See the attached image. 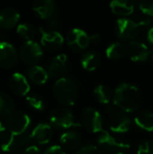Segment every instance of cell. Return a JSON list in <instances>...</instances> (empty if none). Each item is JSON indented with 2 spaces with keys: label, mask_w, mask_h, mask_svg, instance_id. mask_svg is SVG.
I'll list each match as a JSON object with an SVG mask.
<instances>
[{
  "label": "cell",
  "mask_w": 153,
  "mask_h": 154,
  "mask_svg": "<svg viewBox=\"0 0 153 154\" xmlns=\"http://www.w3.org/2000/svg\"><path fill=\"white\" fill-rule=\"evenodd\" d=\"M126 52L129 58L133 61H144L151 54V51L147 45L137 41H133L128 43Z\"/></svg>",
  "instance_id": "cell-11"
},
{
  "label": "cell",
  "mask_w": 153,
  "mask_h": 154,
  "mask_svg": "<svg viewBox=\"0 0 153 154\" xmlns=\"http://www.w3.org/2000/svg\"><path fill=\"white\" fill-rule=\"evenodd\" d=\"M41 32V42L42 46L50 51H55L61 47L64 42L63 36L56 31H44L42 28L40 29Z\"/></svg>",
  "instance_id": "cell-12"
},
{
  "label": "cell",
  "mask_w": 153,
  "mask_h": 154,
  "mask_svg": "<svg viewBox=\"0 0 153 154\" xmlns=\"http://www.w3.org/2000/svg\"><path fill=\"white\" fill-rule=\"evenodd\" d=\"M110 8L117 15L127 16L133 13L134 4L129 0H114L110 3Z\"/></svg>",
  "instance_id": "cell-19"
},
{
  "label": "cell",
  "mask_w": 153,
  "mask_h": 154,
  "mask_svg": "<svg viewBox=\"0 0 153 154\" xmlns=\"http://www.w3.org/2000/svg\"><path fill=\"white\" fill-rule=\"evenodd\" d=\"M125 51L126 49L124 46V44L119 42H113L106 48V57L111 60H119L124 56Z\"/></svg>",
  "instance_id": "cell-25"
},
{
  "label": "cell",
  "mask_w": 153,
  "mask_h": 154,
  "mask_svg": "<svg viewBox=\"0 0 153 154\" xmlns=\"http://www.w3.org/2000/svg\"><path fill=\"white\" fill-rule=\"evenodd\" d=\"M131 119L122 112L114 113L108 119V126L111 131L117 134H124L131 128Z\"/></svg>",
  "instance_id": "cell-10"
},
{
  "label": "cell",
  "mask_w": 153,
  "mask_h": 154,
  "mask_svg": "<svg viewBox=\"0 0 153 154\" xmlns=\"http://www.w3.org/2000/svg\"><path fill=\"white\" fill-rule=\"evenodd\" d=\"M67 43L70 49L78 51L85 50L91 42V36H89L85 31L74 28L67 34Z\"/></svg>",
  "instance_id": "cell-7"
},
{
  "label": "cell",
  "mask_w": 153,
  "mask_h": 154,
  "mask_svg": "<svg viewBox=\"0 0 153 154\" xmlns=\"http://www.w3.org/2000/svg\"><path fill=\"white\" fill-rule=\"evenodd\" d=\"M152 60H153V53H152Z\"/></svg>",
  "instance_id": "cell-38"
},
{
  "label": "cell",
  "mask_w": 153,
  "mask_h": 154,
  "mask_svg": "<svg viewBox=\"0 0 153 154\" xmlns=\"http://www.w3.org/2000/svg\"><path fill=\"white\" fill-rule=\"evenodd\" d=\"M16 31H17V33L22 38H23L27 41H32V39L35 37V34H36L34 27L28 23H19Z\"/></svg>",
  "instance_id": "cell-28"
},
{
  "label": "cell",
  "mask_w": 153,
  "mask_h": 154,
  "mask_svg": "<svg viewBox=\"0 0 153 154\" xmlns=\"http://www.w3.org/2000/svg\"><path fill=\"white\" fill-rule=\"evenodd\" d=\"M43 154H66L64 150L59 145H53L49 147Z\"/></svg>",
  "instance_id": "cell-34"
},
{
  "label": "cell",
  "mask_w": 153,
  "mask_h": 154,
  "mask_svg": "<svg viewBox=\"0 0 153 154\" xmlns=\"http://www.w3.org/2000/svg\"><path fill=\"white\" fill-rule=\"evenodd\" d=\"M115 154H124L123 152H116V153H115Z\"/></svg>",
  "instance_id": "cell-37"
},
{
  "label": "cell",
  "mask_w": 153,
  "mask_h": 154,
  "mask_svg": "<svg viewBox=\"0 0 153 154\" xmlns=\"http://www.w3.org/2000/svg\"><path fill=\"white\" fill-rule=\"evenodd\" d=\"M53 93L56 98L66 106H73L78 97L76 83L69 78L59 79L53 86Z\"/></svg>",
  "instance_id": "cell-2"
},
{
  "label": "cell",
  "mask_w": 153,
  "mask_h": 154,
  "mask_svg": "<svg viewBox=\"0 0 153 154\" xmlns=\"http://www.w3.org/2000/svg\"><path fill=\"white\" fill-rule=\"evenodd\" d=\"M82 123L91 133L99 134L103 131V118L98 111L92 107L84 110L82 115Z\"/></svg>",
  "instance_id": "cell-8"
},
{
  "label": "cell",
  "mask_w": 153,
  "mask_h": 154,
  "mask_svg": "<svg viewBox=\"0 0 153 154\" xmlns=\"http://www.w3.org/2000/svg\"><path fill=\"white\" fill-rule=\"evenodd\" d=\"M69 70V62L68 57L65 54H59L54 57L49 66H48V74L51 77H56L66 73Z\"/></svg>",
  "instance_id": "cell-15"
},
{
  "label": "cell",
  "mask_w": 153,
  "mask_h": 154,
  "mask_svg": "<svg viewBox=\"0 0 153 154\" xmlns=\"http://www.w3.org/2000/svg\"><path fill=\"white\" fill-rule=\"evenodd\" d=\"M138 154H153V143L144 141L138 147Z\"/></svg>",
  "instance_id": "cell-31"
},
{
  "label": "cell",
  "mask_w": 153,
  "mask_h": 154,
  "mask_svg": "<svg viewBox=\"0 0 153 154\" xmlns=\"http://www.w3.org/2000/svg\"><path fill=\"white\" fill-rule=\"evenodd\" d=\"M26 101L27 103L34 109L36 110H43L45 107V103L44 100L38 95L36 94H31L26 97Z\"/></svg>",
  "instance_id": "cell-29"
},
{
  "label": "cell",
  "mask_w": 153,
  "mask_h": 154,
  "mask_svg": "<svg viewBox=\"0 0 153 154\" xmlns=\"http://www.w3.org/2000/svg\"><path fill=\"white\" fill-rule=\"evenodd\" d=\"M31 134H23L20 135H17L14 137V144H13V150H17L22 148L23 146H24L25 144H27L30 140H31Z\"/></svg>",
  "instance_id": "cell-30"
},
{
  "label": "cell",
  "mask_w": 153,
  "mask_h": 154,
  "mask_svg": "<svg viewBox=\"0 0 153 154\" xmlns=\"http://www.w3.org/2000/svg\"><path fill=\"white\" fill-rule=\"evenodd\" d=\"M50 121L51 125L61 129H67L79 125L75 122L73 114L65 107H57L53 109L50 115Z\"/></svg>",
  "instance_id": "cell-4"
},
{
  "label": "cell",
  "mask_w": 153,
  "mask_h": 154,
  "mask_svg": "<svg viewBox=\"0 0 153 154\" xmlns=\"http://www.w3.org/2000/svg\"><path fill=\"white\" fill-rule=\"evenodd\" d=\"M48 72L41 66L33 65L28 69V77L35 84H44L48 79Z\"/></svg>",
  "instance_id": "cell-24"
},
{
  "label": "cell",
  "mask_w": 153,
  "mask_h": 154,
  "mask_svg": "<svg viewBox=\"0 0 153 154\" xmlns=\"http://www.w3.org/2000/svg\"><path fill=\"white\" fill-rule=\"evenodd\" d=\"M94 94L97 101L101 104L107 105L111 102L113 98V95L110 89L105 85H98L94 89Z\"/></svg>",
  "instance_id": "cell-26"
},
{
  "label": "cell",
  "mask_w": 153,
  "mask_h": 154,
  "mask_svg": "<svg viewBox=\"0 0 153 154\" xmlns=\"http://www.w3.org/2000/svg\"><path fill=\"white\" fill-rule=\"evenodd\" d=\"M14 108V103L13 99L5 93L0 90V114L8 116L12 114Z\"/></svg>",
  "instance_id": "cell-27"
},
{
  "label": "cell",
  "mask_w": 153,
  "mask_h": 154,
  "mask_svg": "<svg viewBox=\"0 0 153 154\" xmlns=\"http://www.w3.org/2000/svg\"><path fill=\"white\" fill-rule=\"evenodd\" d=\"M135 124L142 129L152 132L153 131V113L149 111L140 112L134 118Z\"/></svg>",
  "instance_id": "cell-22"
},
{
  "label": "cell",
  "mask_w": 153,
  "mask_h": 154,
  "mask_svg": "<svg viewBox=\"0 0 153 154\" xmlns=\"http://www.w3.org/2000/svg\"><path fill=\"white\" fill-rule=\"evenodd\" d=\"M147 40L150 43L153 44V26L149 29V31L147 32Z\"/></svg>",
  "instance_id": "cell-36"
},
{
  "label": "cell",
  "mask_w": 153,
  "mask_h": 154,
  "mask_svg": "<svg viewBox=\"0 0 153 154\" xmlns=\"http://www.w3.org/2000/svg\"><path fill=\"white\" fill-rule=\"evenodd\" d=\"M97 142L99 144L106 147V148H113V149H129L130 144L124 142H122L113 135H111L108 132L103 130L98 134Z\"/></svg>",
  "instance_id": "cell-16"
},
{
  "label": "cell",
  "mask_w": 153,
  "mask_h": 154,
  "mask_svg": "<svg viewBox=\"0 0 153 154\" xmlns=\"http://www.w3.org/2000/svg\"><path fill=\"white\" fill-rule=\"evenodd\" d=\"M23 154H40V150L35 145H30L24 150Z\"/></svg>",
  "instance_id": "cell-35"
},
{
  "label": "cell",
  "mask_w": 153,
  "mask_h": 154,
  "mask_svg": "<svg viewBox=\"0 0 153 154\" xmlns=\"http://www.w3.org/2000/svg\"><path fill=\"white\" fill-rule=\"evenodd\" d=\"M8 84L11 90L16 95L24 96L30 91V85L26 78L19 72H15L11 75Z\"/></svg>",
  "instance_id": "cell-13"
},
{
  "label": "cell",
  "mask_w": 153,
  "mask_h": 154,
  "mask_svg": "<svg viewBox=\"0 0 153 154\" xmlns=\"http://www.w3.org/2000/svg\"><path fill=\"white\" fill-rule=\"evenodd\" d=\"M80 143V136L78 133L74 131H69L64 133L60 136V143L67 150L76 149Z\"/></svg>",
  "instance_id": "cell-23"
},
{
  "label": "cell",
  "mask_w": 153,
  "mask_h": 154,
  "mask_svg": "<svg viewBox=\"0 0 153 154\" xmlns=\"http://www.w3.org/2000/svg\"><path fill=\"white\" fill-rule=\"evenodd\" d=\"M18 58L15 47L8 42H0V66L3 68L13 67Z\"/></svg>",
  "instance_id": "cell-9"
},
{
  "label": "cell",
  "mask_w": 153,
  "mask_h": 154,
  "mask_svg": "<svg viewBox=\"0 0 153 154\" xmlns=\"http://www.w3.org/2000/svg\"><path fill=\"white\" fill-rule=\"evenodd\" d=\"M52 137V128L47 123H40L37 125L31 134V138L39 144H46L50 143Z\"/></svg>",
  "instance_id": "cell-14"
},
{
  "label": "cell",
  "mask_w": 153,
  "mask_h": 154,
  "mask_svg": "<svg viewBox=\"0 0 153 154\" xmlns=\"http://www.w3.org/2000/svg\"><path fill=\"white\" fill-rule=\"evenodd\" d=\"M76 154H103L99 148L94 145H86L81 147Z\"/></svg>",
  "instance_id": "cell-33"
},
{
  "label": "cell",
  "mask_w": 153,
  "mask_h": 154,
  "mask_svg": "<svg viewBox=\"0 0 153 154\" xmlns=\"http://www.w3.org/2000/svg\"><path fill=\"white\" fill-rule=\"evenodd\" d=\"M31 124L29 116L23 112L18 111L11 114L6 121V128L14 136L24 134Z\"/></svg>",
  "instance_id": "cell-5"
},
{
  "label": "cell",
  "mask_w": 153,
  "mask_h": 154,
  "mask_svg": "<svg viewBox=\"0 0 153 154\" xmlns=\"http://www.w3.org/2000/svg\"><path fill=\"white\" fill-rule=\"evenodd\" d=\"M14 137L15 136L0 122V147L4 152H10L13 150Z\"/></svg>",
  "instance_id": "cell-21"
},
{
  "label": "cell",
  "mask_w": 153,
  "mask_h": 154,
  "mask_svg": "<svg viewBox=\"0 0 153 154\" xmlns=\"http://www.w3.org/2000/svg\"><path fill=\"white\" fill-rule=\"evenodd\" d=\"M150 23L151 20L135 23L127 18H120L115 23V31L120 39L124 41H132L138 35L141 25H148Z\"/></svg>",
  "instance_id": "cell-3"
},
{
  "label": "cell",
  "mask_w": 153,
  "mask_h": 154,
  "mask_svg": "<svg viewBox=\"0 0 153 154\" xmlns=\"http://www.w3.org/2000/svg\"><path fill=\"white\" fill-rule=\"evenodd\" d=\"M139 7L143 14L153 16V2L151 1H141L139 3Z\"/></svg>",
  "instance_id": "cell-32"
},
{
  "label": "cell",
  "mask_w": 153,
  "mask_h": 154,
  "mask_svg": "<svg viewBox=\"0 0 153 154\" xmlns=\"http://www.w3.org/2000/svg\"><path fill=\"white\" fill-rule=\"evenodd\" d=\"M20 19L19 12L12 7H7L0 12V26L4 29L14 27Z\"/></svg>",
  "instance_id": "cell-17"
},
{
  "label": "cell",
  "mask_w": 153,
  "mask_h": 154,
  "mask_svg": "<svg viewBox=\"0 0 153 154\" xmlns=\"http://www.w3.org/2000/svg\"><path fill=\"white\" fill-rule=\"evenodd\" d=\"M113 101L120 109L127 113H132L140 107L142 94L135 86L129 83H123L115 90Z\"/></svg>",
  "instance_id": "cell-1"
},
{
  "label": "cell",
  "mask_w": 153,
  "mask_h": 154,
  "mask_svg": "<svg viewBox=\"0 0 153 154\" xmlns=\"http://www.w3.org/2000/svg\"><path fill=\"white\" fill-rule=\"evenodd\" d=\"M100 56L95 51H87L83 54L81 58V65L87 71L96 69L100 64Z\"/></svg>",
  "instance_id": "cell-20"
},
{
  "label": "cell",
  "mask_w": 153,
  "mask_h": 154,
  "mask_svg": "<svg viewBox=\"0 0 153 154\" xmlns=\"http://www.w3.org/2000/svg\"><path fill=\"white\" fill-rule=\"evenodd\" d=\"M32 9L43 19L50 18L55 10V4L52 0H36L32 3Z\"/></svg>",
  "instance_id": "cell-18"
},
{
  "label": "cell",
  "mask_w": 153,
  "mask_h": 154,
  "mask_svg": "<svg viewBox=\"0 0 153 154\" xmlns=\"http://www.w3.org/2000/svg\"><path fill=\"white\" fill-rule=\"evenodd\" d=\"M43 51L40 44L35 41H26L20 49V57L27 64H34L42 57Z\"/></svg>",
  "instance_id": "cell-6"
}]
</instances>
